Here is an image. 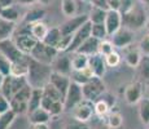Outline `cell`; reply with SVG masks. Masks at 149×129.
Returning a JSON list of instances; mask_svg holds the SVG:
<instances>
[{"mask_svg":"<svg viewBox=\"0 0 149 129\" xmlns=\"http://www.w3.org/2000/svg\"><path fill=\"white\" fill-rule=\"evenodd\" d=\"M51 74H52L51 66L40 63L29 56V74L26 76V80L31 88L34 89L44 88L49 83Z\"/></svg>","mask_w":149,"mask_h":129,"instance_id":"obj_1","label":"cell"},{"mask_svg":"<svg viewBox=\"0 0 149 129\" xmlns=\"http://www.w3.org/2000/svg\"><path fill=\"white\" fill-rule=\"evenodd\" d=\"M145 21H147V14H145V10L139 4H135V7L132 9H130L127 13L122 14L123 27L128 28L131 31L144 27Z\"/></svg>","mask_w":149,"mask_h":129,"instance_id":"obj_2","label":"cell"},{"mask_svg":"<svg viewBox=\"0 0 149 129\" xmlns=\"http://www.w3.org/2000/svg\"><path fill=\"white\" fill-rule=\"evenodd\" d=\"M58 54H60V52L54 47H49L44 41H38V44L35 45V48L30 53V57L34 58L35 61L40 62V63L51 66Z\"/></svg>","mask_w":149,"mask_h":129,"instance_id":"obj_3","label":"cell"},{"mask_svg":"<svg viewBox=\"0 0 149 129\" xmlns=\"http://www.w3.org/2000/svg\"><path fill=\"white\" fill-rule=\"evenodd\" d=\"M82 90H83V97H84V99L95 102L105 93V84L101 77L95 76V77H92L90 81H87L86 84L82 85Z\"/></svg>","mask_w":149,"mask_h":129,"instance_id":"obj_4","label":"cell"},{"mask_svg":"<svg viewBox=\"0 0 149 129\" xmlns=\"http://www.w3.org/2000/svg\"><path fill=\"white\" fill-rule=\"evenodd\" d=\"M0 56L5 57L9 62H19L24 61L26 58V54H24L21 50L18 49V47L16 45L13 38L5 39L0 41Z\"/></svg>","mask_w":149,"mask_h":129,"instance_id":"obj_5","label":"cell"},{"mask_svg":"<svg viewBox=\"0 0 149 129\" xmlns=\"http://www.w3.org/2000/svg\"><path fill=\"white\" fill-rule=\"evenodd\" d=\"M84 97H83V90H82V85L77 84V83L71 81L70 87L68 89V93L64 98V106H65V111H73V108L77 105H79Z\"/></svg>","mask_w":149,"mask_h":129,"instance_id":"obj_6","label":"cell"},{"mask_svg":"<svg viewBox=\"0 0 149 129\" xmlns=\"http://www.w3.org/2000/svg\"><path fill=\"white\" fill-rule=\"evenodd\" d=\"M88 21H90L88 14H77V16L68 18V21H65L64 23L61 26H58V27H60V30H61L62 35H74V34L84 23H87Z\"/></svg>","mask_w":149,"mask_h":129,"instance_id":"obj_7","label":"cell"},{"mask_svg":"<svg viewBox=\"0 0 149 129\" xmlns=\"http://www.w3.org/2000/svg\"><path fill=\"white\" fill-rule=\"evenodd\" d=\"M73 117L79 121L87 123L88 120L92 117V115L95 114V105L92 101H88V99H83V101L77 105L71 111Z\"/></svg>","mask_w":149,"mask_h":129,"instance_id":"obj_8","label":"cell"},{"mask_svg":"<svg viewBox=\"0 0 149 129\" xmlns=\"http://www.w3.org/2000/svg\"><path fill=\"white\" fill-rule=\"evenodd\" d=\"M91 31H92V23L88 21L87 23L83 25L82 27L73 35V41H71L70 48H69V50H68L69 53H75L77 49L81 47L83 43L90 38V36H92V32H91Z\"/></svg>","mask_w":149,"mask_h":129,"instance_id":"obj_9","label":"cell"},{"mask_svg":"<svg viewBox=\"0 0 149 129\" xmlns=\"http://www.w3.org/2000/svg\"><path fill=\"white\" fill-rule=\"evenodd\" d=\"M105 27H107L108 35L111 36L122 28V14L119 10H113L109 9L107 13V18H105Z\"/></svg>","mask_w":149,"mask_h":129,"instance_id":"obj_10","label":"cell"},{"mask_svg":"<svg viewBox=\"0 0 149 129\" xmlns=\"http://www.w3.org/2000/svg\"><path fill=\"white\" fill-rule=\"evenodd\" d=\"M134 41V32L126 27H122L117 31L114 35H111V43L116 48H123L131 45Z\"/></svg>","mask_w":149,"mask_h":129,"instance_id":"obj_11","label":"cell"},{"mask_svg":"<svg viewBox=\"0 0 149 129\" xmlns=\"http://www.w3.org/2000/svg\"><path fill=\"white\" fill-rule=\"evenodd\" d=\"M13 40L16 43V45L18 47V49L26 56H30V53L35 48V45L38 44V40L33 35H17L13 36Z\"/></svg>","mask_w":149,"mask_h":129,"instance_id":"obj_12","label":"cell"},{"mask_svg":"<svg viewBox=\"0 0 149 129\" xmlns=\"http://www.w3.org/2000/svg\"><path fill=\"white\" fill-rule=\"evenodd\" d=\"M52 71L54 72L62 74V75L70 76L73 72V67H71V57L69 56H57L56 59L53 61V63L51 65Z\"/></svg>","mask_w":149,"mask_h":129,"instance_id":"obj_13","label":"cell"},{"mask_svg":"<svg viewBox=\"0 0 149 129\" xmlns=\"http://www.w3.org/2000/svg\"><path fill=\"white\" fill-rule=\"evenodd\" d=\"M88 67L93 71L96 77H102L107 71V62H105V57L101 56L100 53H96L93 56L88 57Z\"/></svg>","mask_w":149,"mask_h":129,"instance_id":"obj_14","label":"cell"},{"mask_svg":"<svg viewBox=\"0 0 149 129\" xmlns=\"http://www.w3.org/2000/svg\"><path fill=\"white\" fill-rule=\"evenodd\" d=\"M49 83L60 92V93L62 94V96H64V98H65L69 87H70V84H71V79H70V76L62 75V74H58V72H54V71H52Z\"/></svg>","mask_w":149,"mask_h":129,"instance_id":"obj_15","label":"cell"},{"mask_svg":"<svg viewBox=\"0 0 149 129\" xmlns=\"http://www.w3.org/2000/svg\"><path fill=\"white\" fill-rule=\"evenodd\" d=\"M141 94H143V85L141 83L135 81L130 84L125 90V99L130 105H135V103L141 101Z\"/></svg>","mask_w":149,"mask_h":129,"instance_id":"obj_16","label":"cell"},{"mask_svg":"<svg viewBox=\"0 0 149 129\" xmlns=\"http://www.w3.org/2000/svg\"><path fill=\"white\" fill-rule=\"evenodd\" d=\"M100 41L101 40L93 38V36H90L84 43L81 45V47L77 49L75 53H79V54H84V56H93V54L99 53V45H100Z\"/></svg>","mask_w":149,"mask_h":129,"instance_id":"obj_17","label":"cell"},{"mask_svg":"<svg viewBox=\"0 0 149 129\" xmlns=\"http://www.w3.org/2000/svg\"><path fill=\"white\" fill-rule=\"evenodd\" d=\"M141 58L140 48H134L132 45L125 48V61L130 67H139Z\"/></svg>","mask_w":149,"mask_h":129,"instance_id":"obj_18","label":"cell"},{"mask_svg":"<svg viewBox=\"0 0 149 129\" xmlns=\"http://www.w3.org/2000/svg\"><path fill=\"white\" fill-rule=\"evenodd\" d=\"M27 115H29V121H30V124H48L49 120L52 119L51 114L48 112L47 110H44L43 107L36 108L35 111L27 114Z\"/></svg>","mask_w":149,"mask_h":129,"instance_id":"obj_19","label":"cell"},{"mask_svg":"<svg viewBox=\"0 0 149 129\" xmlns=\"http://www.w3.org/2000/svg\"><path fill=\"white\" fill-rule=\"evenodd\" d=\"M92 77H95V74H93V71L91 70L88 66L86 68H83V70H81V71H73L71 75H70L71 81L77 83V84H79V85L86 84V83L90 81Z\"/></svg>","mask_w":149,"mask_h":129,"instance_id":"obj_20","label":"cell"},{"mask_svg":"<svg viewBox=\"0 0 149 129\" xmlns=\"http://www.w3.org/2000/svg\"><path fill=\"white\" fill-rule=\"evenodd\" d=\"M45 17V10L43 8H31L30 10H27L25 13L24 18H22V22L24 23H36V22L43 21V18Z\"/></svg>","mask_w":149,"mask_h":129,"instance_id":"obj_21","label":"cell"},{"mask_svg":"<svg viewBox=\"0 0 149 129\" xmlns=\"http://www.w3.org/2000/svg\"><path fill=\"white\" fill-rule=\"evenodd\" d=\"M29 74V56L24 61L13 62L10 66V76L14 77H26Z\"/></svg>","mask_w":149,"mask_h":129,"instance_id":"obj_22","label":"cell"},{"mask_svg":"<svg viewBox=\"0 0 149 129\" xmlns=\"http://www.w3.org/2000/svg\"><path fill=\"white\" fill-rule=\"evenodd\" d=\"M16 23L14 22L5 21V19H0V41L5 39H10L14 35L16 31Z\"/></svg>","mask_w":149,"mask_h":129,"instance_id":"obj_23","label":"cell"},{"mask_svg":"<svg viewBox=\"0 0 149 129\" xmlns=\"http://www.w3.org/2000/svg\"><path fill=\"white\" fill-rule=\"evenodd\" d=\"M48 31H49V28H48V26L43 21L31 25V35L38 40V41H43V40H44Z\"/></svg>","mask_w":149,"mask_h":129,"instance_id":"obj_24","label":"cell"},{"mask_svg":"<svg viewBox=\"0 0 149 129\" xmlns=\"http://www.w3.org/2000/svg\"><path fill=\"white\" fill-rule=\"evenodd\" d=\"M42 99H43V88L40 89H33V93H31V98L29 101V112H33L36 108L42 107Z\"/></svg>","mask_w":149,"mask_h":129,"instance_id":"obj_25","label":"cell"},{"mask_svg":"<svg viewBox=\"0 0 149 129\" xmlns=\"http://www.w3.org/2000/svg\"><path fill=\"white\" fill-rule=\"evenodd\" d=\"M107 13L108 10L101 9V8L97 7H91V10L88 13V17H90V22L91 23H104L105 18H107Z\"/></svg>","mask_w":149,"mask_h":129,"instance_id":"obj_26","label":"cell"},{"mask_svg":"<svg viewBox=\"0 0 149 129\" xmlns=\"http://www.w3.org/2000/svg\"><path fill=\"white\" fill-rule=\"evenodd\" d=\"M19 17H21V14H19L18 9H17L14 5L4 8V9H0V18L1 19H5V21L14 22V23H16L19 19Z\"/></svg>","mask_w":149,"mask_h":129,"instance_id":"obj_27","label":"cell"},{"mask_svg":"<svg viewBox=\"0 0 149 129\" xmlns=\"http://www.w3.org/2000/svg\"><path fill=\"white\" fill-rule=\"evenodd\" d=\"M62 34H61V30H60V27H52L49 28V31H48L47 36L44 38L43 41L47 45H49V47H57V44H58L60 39H61Z\"/></svg>","mask_w":149,"mask_h":129,"instance_id":"obj_28","label":"cell"},{"mask_svg":"<svg viewBox=\"0 0 149 129\" xmlns=\"http://www.w3.org/2000/svg\"><path fill=\"white\" fill-rule=\"evenodd\" d=\"M74 56L71 57V67L73 71H81L88 66V56L79 53H73Z\"/></svg>","mask_w":149,"mask_h":129,"instance_id":"obj_29","label":"cell"},{"mask_svg":"<svg viewBox=\"0 0 149 129\" xmlns=\"http://www.w3.org/2000/svg\"><path fill=\"white\" fill-rule=\"evenodd\" d=\"M61 10L62 14L68 18L77 16V3L75 0H61Z\"/></svg>","mask_w":149,"mask_h":129,"instance_id":"obj_30","label":"cell"},{"mask_svg":"<svg viewBox=\"0 0 149 129\" xmlns=\"http://www.w3.org/2000/svg\"><path fill=\"white\" fill-rule=\"evenodd\" d=\"M0 94L5 97L7 99H12L13 98V88H12V76H5L3 79L1 87H0Z\"/></svg>","mask_w":149,"mask_h":129,"instance_id":"obj_31","label":"cell"},{"mask_svg":"<svg viewBox=\"0 0 149 129\" xmlns=\"http://www.w3.org/2000/svg\"><path fill=\"white\" fill-rule=\"evenodd\" d=\"M139 116L143 124L149 125V98H143L139 105Z\"/></svg>","mask_w":149,"mask_h":129,"instance_id":"obj_32","label":"cell"},{"mask_svg":"<svg viewBox=\"0 0 149 129\" xmlns=\"http://www.w3.org/2000/svg\"><path fill=\"white\" fill-rule=\"evenodd\" d=\"M43 93H44L45 97L51 98L52 101H62L64 102V96H62V94L60 93V92L57 90L51 83H48V84L43 88Z\"/></svg>","mask_w":149,"mask_h":129,"instance_id":"obj_33","label":"cell"},{"mask_svg":"<svg viewBox=\"0 0 149 129\" xmlns=\"http://www.w3.org/2000/svg\"><path fill=\"white\" fill-rule=\"evenodd\" d=\"M16 116L17 114L14 112L12 108L9 111H7V112L1 114L0 115V129H9V127L12 125L14 119H16Z\"/></svg>","mask_w":149,"mask_h":129,"instance_id":"obj_34","label":"cell"},{"mask_svg":"<svg viewBox=\"0 0 149 129\" xmlns=\"http://www.w3.org/2000/svg\"><path fill=\"white\" fill-rule=\"evenodd\" d=\"M33 89H34V88H31L30 85L27 84L25 88H22L19 92H17V93L13 96L12 99H16V101H19V102H26V103H29V101H30V98H31Z\"/></svg>","mask_w":149,"mask_h":129,"instance_id":"obj_35","label":"cell"},{"mask_svg":"<svg viewBox=\"0 0 149 129\" xmlns=\"http://www.w3.org/2000/svg\"><path fill=\"white\" fill-rule=\"evenodd\" d=\"M92 36L99 40H105L108 35L107 27H105V23H92Z\"/></svg>","mask_w":149,"mask_h":129,"instance_id":"obj_36","label":"cell"},{"mask_svg":"<svg viewBox=\"0 0 149 129\" xmlns=\"http://www.w3.org/2000/svg\"><path fill=\"white\" fill-rule=\"evenodd\" d=\"M123 124V117L119 112H111L108 116V127L110 129H118Z\"/></svg>","mask_w":149,"mask_h":129,"instance_id":"obj_37","label":"cell"},{"mask_svg":"<svg viewBox=\"0 0 149 129\" xmlns=\"http://www.w3.org/2000/svg\"><path fill=\"white\" fill-rule=\"evenodd\" d=\"M93 105H95V114L97 116L102 117L105 116L109 112V108H110V106H109L108 102H105L102 98L97 99V101L93 102Z\"/></svg>","mask_w":149,"mask_h":129,"instance_id":"obj_38","label":"cell"},{"mask_svg":"<svg viewBox=\"0 0 149 129\" xmlns=\"http://www.w3.org/2000/svg\"><path fill=\"white\" fill-rule=\"evenodd\" d=\"M10 108H12L17 115L27 114L29 112V103L19 102V101H16V99H10Z\"/></svg>","mask_w":149,"mask_h":129,"instance_id":"obj_39","label":"cell"},{"mask_svg":"<svg viewBox=\"0 0 149 129\" xmlns=\"http://www.w3.org/2000/svg\"><path fill=\"white\" fill-rule=\"evenodd\" d=\"M73 41V35H62L61 39H60L58 44H57L56 49L60 52V53H64V52H68L69 48H70V44Z\"/></svg>","mask_w":149,"mask_h":129,"instance_id":"obj_40","label":"cell"},{"mask_svg":"<svg viewBox=\"0 0 149 129\" xmlns=\"http://www.w3.org/2000/svg\"><path fill=\"white\" fill-rule=\"evenodd\" d=\"M114 45H113V43L111 41H109V40H101L100 41V45H99V53L101 54V56H104V57H107L109 56L110 53H113L114 52Z\"/></svg>","mask_w":149,"mask_h":129,"instance_id":"obj_41","label":"cell"},{"mask_svg":"<svg viewBox=\"0 0 149 129\" xmlns=\"http://www.w3.org/2000/svg\"><path fill=\"white\" fill-rule=\"evenodd\" d=\"M64 129H90L87 125V123H83V121H79V120L74 119H69L64 125Z\"/></svg>","mask_w":149,"mask_h":129,"instance_id":"obj_42","label":"cell"},{"mask_svg":"<svg viewBox=\"0 0 149 129\" xmlns=\"http://www.w3.org/2000/svg\"><path fill=\"white\" fill-rule=\"evenodd\" d=\"M139 71H140V75L144 79L149 80V56H144L141 58L139 65Z\"/></svg>","mask_w":149,"mask_h":129,"instance_id":"obj_43","label":"cell"},{"mask_svg":"<svg viewBox=\"0 0 149 129\" xmlns=\"http://www.w3.org/2000/svg\"><path fill=\"white\" fill-rule=\"evenodd\" d=\"M105 62H107L108 67H117L121 63V56L117 52H113V53H110L109 56L105 57Z\"/></svg>","mask_w":149,"mask_h":129,"instance_id":"obj_44","label":"cell"},{"mask_svg":"<svg viewBox=\"0 0 149 129\" xmlns=\"http://www.w3.org/2000/svg\"><path fill=\"white\" fill-rule=\"evenodd\" d=\"M10 66H12V62H9L5 57L0 56V74L4 77L10 75Z\"/></svg>","mask_w":149,"mask_h":129,"instance_id":"obj_45","label":"cell"},{"mask_svg":"<svg viewBox=\"0 0 149 129\" xmlns=\"http://www.w3.org/2000/svg\"><path fill=\"white\" fill-rule=\"evenodd\" d=\"M135 7V0H121V8H119V12L121 14L127 13L130 9Z\"/></svg>","mask_w":149,"mask_h":129,"instance_id":"obj_46","label":"cell"},{"mask_svg":"<svg viewBox=\"0 0 149 129\" xmlns=\"http://www.w3.org/2000/svg\"><path fill=\"white\" fill-rule=\"evenodd\" d=\"M139 48H140L141 54L149 56V34H147V35L141 39V41H140V44H139Z\"/></svg>","mask_w":149,"mask_h":129,"instance_id":"obj_47","label":"cell"},{"mask_svg":"<svg viewBox=\"0 0 149 129\" xmlns=\"http://www.w3.org/2000/svg\"><path fill=\"white\" fill-rule=\"evenodd\" d=\"M10 110V101L7 99L3 94H0V114H4Z\"/></svg>","mask_w":149,"mask_h":129,"instance_id":"obj_48","label":"cell"},{"mask_svg":"<svg viewBox=\"0 0 149 129\" xmlns=\"http://www.w3.org/2000/svg\"><path fill=\"white\" fill-rule=\"evenodd\" d=\"M91 4L93 7H97V8H101V9H105V10H109V1L108 0H91Z\"/></svg>","mask_w":149,"mask_h":129,"instance_id":"obj_49","label":"cell"},{"mask_svg":"<svg viewBox=\"0 0 149 129\" xmlns=\"http://www.w3.org/2000/svg\"><path fill=\"white\" fill-rule=\"evenodd\" d=\"M53 102H56V101H52V99H51V98H48V97H45V96H44V93H43L42 107L44 108V110H47L48 112H49V110H51V106L53 105Z\"/></svg>","mask_w":149,"mask_h":129,"instance_id":"obj_50","label":"cell"},{"mask_svg":"<svg viewBox=\"0 0 149 129\" xmlns=\"http://www.w3.org/2000/svg\"><path fill=\"white\" fill-rule=\"evenodd\" d=\"M109 1V8L113 10H119L121 8V0H108Z\"/></svg>","mask_w":149,"mask_h":129,"instance_id":"obj_51","label":"cell"},{"mask_svg":"<svg viewBox=\"0 0 149 129\" xmlns=\"http://www.w3.org/2000/svg\"><path fill=\"white\" fill-rule=\"evenodd\" d=\"M14 1H16V0H0V9L12 7V5L14 4Z\"/></svg>","mask_w":149,"mask_h":129,"instance_id":"obj_52","label":"cell"},{"mask_svg":"<svg viewBox=\"0 0 149 129\" xmlns=\"http://www.w3.org/2000/svg\"><path fill=\"white\" fill-rule=\"evenodd\" d=\"M16 1L21 5H34L39 3V0H16Z\"/></svg>","mask_w":149,"mask_h":129,"instance_id":"obj_53","label":"cell"},{"mask_svg":"<svg viewBox=\"0 0 149 129\" xmlns=\"http://www.w3.org/2000/svg\"><path fill=\"white\" fill-rule=\"evenodd\" d=\"M30 129H49L48 124H31Z\"/></svg>","mask_w":149,"mask_h":129,"instance_id":"obj_54","label":"cell"},{"mask_svg":"<svg viewBox=\"0 0 149 129\" xmlns=\"http://www.w3.org/2000/svg\"><path fill=\"white\" fill-rule=\"evenodd\" d=\"M51 1H52V0H39V3H40L42 5H48Z\"/></svg>","mask_w":149,"mask_h":129,"instance_id":"obj_55","label":"cell"},{"mask_svg":"<svg viewBox=\"0 0 149 129\" xmlns=\"http://www.w3.org/2000/svg\"><path fill=\"white\" fill-rule=\"evenodd\" d=\"M96 129H110V128L108 125H99V127H96Z\"/></svg>","mask_w":149,"mask_h":129,"instance_id":"obj_56","label":"cell"},{"mask_svg":"<svg viewBox=\"0 0 149 129\" xmlns=\"http://www.w3.org/2000/svg\"><path fill=\"white\" fill-rule=\"evenodd\" d=\"M144 3H147V4H149V0H143Z\"/></svg>","mask_w":149,"mask_h":129,"instance_id":"obj_57","label":"cell"},{"mask_svg":"<svg viewBox=\"0 0 149 129\" xmlns=\"http://www.w3.org/2000/svg\"><path fill=\"white\" fill-rule=\"evenodd\" d=\"M83 1H87V3H91V0H83Z\"/></svg>","mask_w":149,"mask_h":129,"instance_id":"obj_58","label":"cell"},{"mask_svg":"<svg viewBox=\"0 0 149 129\" xmlns=\"http://www.w3.org/2000/svg\"><path fill=\"white\" fill-rule=\"evenodd\" d=\"M148 34H149V26H148Z\"/></svg>","mask_w":149,"mask_h":129,"instance_id":"obj_59","label":"cell"},{"mask_svg":"<svg viewBox=\"0 0 149 129\" xmlns=\"http://www.w3.org/2000/svg\"><path fill=\"white\" fill-rule=\"evenodd\" d=\"M0 115H1V114H0Z\"/></svg>","mask_w":149,"mask_h":129,"instance_id":"obj_60","label":"cell"},{"mask_svg":"<svg viewBox=\"0 0 149 129\" xmlns=\"http://www.w3.org/2000/svg\"><path fill=\"white\" fill-rule=\"evenodd\" d=\"M0 19H1V18H0Z\"/></svg>","mask_w":149,"mask_h":129,"instance_id":"obj_61","label":"cell"}]
</instances>
